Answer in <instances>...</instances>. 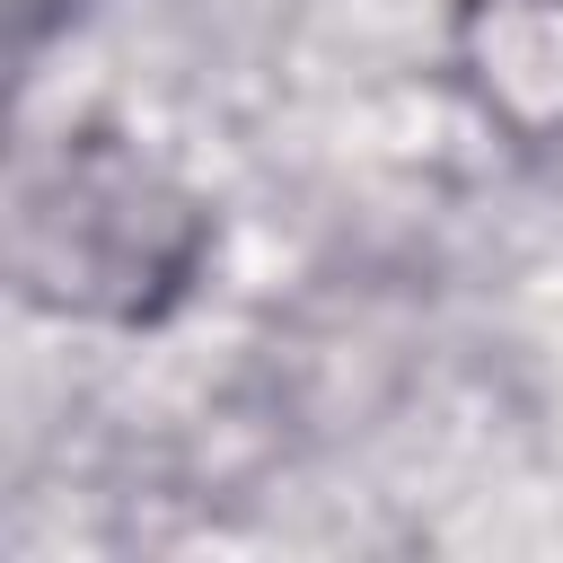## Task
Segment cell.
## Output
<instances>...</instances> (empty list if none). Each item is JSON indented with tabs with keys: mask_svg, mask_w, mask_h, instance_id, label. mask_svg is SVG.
I'll list each match as a JSON object with an SVG mask.
<instances>
[{
	"mask_svg": "<svg viewBox=\"0 0 563 563\" xmlns=\"http://www.w3.org/2000/svg\"><path fill=\"white\" fill-rule=\"evenodd\" d=\"M466 79L510 132H563V0H475Z\"/></svg>",
	"mask_w": 563,
	"mask_h": 563,
	"instance_id": "cell-2",
	"label": "cell"
},
{
	"mask_svg": "<svg viewBox=\"0 0 563 563\" xmlns=\"http://www.w3.org/2000/svg\"><path fill=\"white\" fill-rule=\"evenodd\" d=\"M26 290L53 308L141 317L150 290H176L194 264V211L114 150H62L53 176L26 185L18 220Z\"/></svg>",
	"mask_w": 563,
	"mask_h": 563,
	"instance_id": "cell-1",
	"label": "cell"
}]
</instances>
